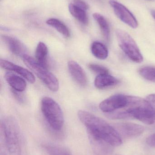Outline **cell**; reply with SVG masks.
<instances>
[{
    "label": "cell",
    "mask_w": 155,
    "mask_h": 155,
    "mask_svg": "<svg viewBox=\"0 0 155 155\" xmlns=\"http://www.w3.org/2000/svg\"><path fill=\"white\" fill-rule=\"evenodd\" d=\"M5 78L9 85L15 91L23 92L26 88V83L25 80L16 74L7 72L5 75Z\"/></svg>",
    "instance_id": "obj_15"
},
{
    "label": "cell",
    "mask_w": 155,
    "mask_h": 155,
    "mask_svg": "<svg viewBox=\"0 0 155 155\" xmlns=\"http://www.w3.org/2000/svg\"><path fill=\"white\" fill-rule=\"evenodd\" d=\"M115 128L120 136L124 138H131L137 137L142 134L144 131L143 127L137 124L131 123H120L115 124Z\"/></svg>",
    "instance_id": "obj_9"
},
{
    "label": "cell",
    "mask_w": 155,
    "mask_h": 155,
    "mask_svg": "<svg viewBox=\"0 0 155 155\" xmlns=\"http://www.w3.org/2000/svg\"><path fill=\"white\" fill-rule=\"evenodd\" d=\"M78 116L87 128L88 134L105 140L113 147L123 143L122 137L115 128L103 119L83 110L78 112Z\"/></svg>",
    "instance_id": "obj_2"
},
{
    "label": "cell",
    "mask_w": 155,
    "mask_h": 155,
    "mask_svg": "<svg viewBox=\"0 0 155 155\" xmlns=\"http://www.w3.org/2000/svg\"><path fill=\"white\" fill-rule=\"evenodd\" d=\"M0 65L1 67L5 70L16 73L26 79L31 84H33L35 82V79L34 75L28 70L23 67L14 64L9 61L2 59L0 60Z\"/></svg>",
    "instance_id": "obj_11"
},
{
    "label": "cell",
    "mask_w": 155,
    "mask_h": 155,
    "mask_svg": "<svg viewBox=\"0 0 155 155\" xmlns=\"http://www.w3.org/2000/svg\"><path fill=\"white\" fill-rule=\"evenodd\" d=\"M120 81L109 74L98 75L95 79L94 84L98 89H103L116 85Z\"/></svg>",
    "instance_id": "obj_14"
},
{
    "label": "cell",
    "mask_w": 155,
    "mask_h": 155,
    "mask_svg": "<svg viewBox=\"0 0 155 155\" xmlns=\"http://www.w3.org/2000/svg\"><path fill=\"white\" fill-rule=\"evenodd\" d=\"M44 147L49 155H72L68 148L62 146L48 144Z\"/></svg>",
    "instance_id": "obj_21"
},
{
    "label": "cell",
    "mask_w": 155,
    "mask_h": 155,
    "mask_svg": "<svg viewBox=\"0 0 155 155\" xmlns=\"http://www.w3.org/2000/svg\"><path fill=\"white\" fill-rule=\"evenodd\" d=\"M89 69L96 73L100 74H109V70L104 66L96 64H90L88 65Z\"/></svg>",
    "instance_id": "obj_23"
},
{
    "label": "cell",
    "mask_w": 155,
    "mask_h": 155,
    "mask_svg": "<svg viewBox=\"0 0 155 155\" xmlns=\"http://www.w3.org/2000/svg\"><path fill=\"white\" fill-rule=\"evenodd\" d=\"M91 51L94 56L100 60H105L108 57V49L103 44L100 42H94L92 44Z\"/></svg>",
    "instance_id": "obj_17"
},
{
    "label": "cell",
    "mask_w": 155,
    "mask_h": 155,
    "mask_svg": "<svg viewBox=\"0 0 155 155\" xmlns=\"http://www.w3.org/2000/svg\"><path fill=\"white\" fill-rule=\"evenodd\" d=\"M116 16L125 23L133 28H137L138 22L133 15L126 7L114 0L109 2Z\"/></svg>",
    "instance_id": "obj_8"
},
{
    "label": "cell",
    "mask_w": 155,
    "mask_h": 155,
    "mask_svg": "<svg viewBox=\"0 0 155 155\" xmlns=\"http://www.w3.org/2000/svg\"><path fill=\"white\" fill-rule=\"evenodd\" d=\"M146 99L150 104L155 112V94L149 95L147 96Z\"/></svg>",
    "instance_id": "obj_27"
},
{
    "label": "cell",
    "mask_w": 155,
    "mask_h": 155,
    "mask_svg": "<svg viewBox=\"0 0 155 155\" xmlns=\"http://www.w3.org/2000/svg\"><path fill=\"white\" fill-rule=\"evenodd\" d=\"M119 46L126 56L133 61L140 63L143 58L135 41L130 35L123 30L117 29L116 31Z\"/></svg>",
    "instance_id": "obj_6"
},
{
    "label": "cell",
    "mask_w": 155,
    "mask_h": 155,
    "mask_svg": "<svg viewBox=\"0 0 155 155\" xmlns=\"http://www.w3.org/2000/svg\"><path fill=\"white\" fill-rule=\"evenodd\" d=\"M22 59L25 64L36 74L50 90L53 92L58 91L59 81L47 68L42 66L28 54L24 56Z\"/></svg>",
    "instance_id": "obj_5"
},
{
    "label": "cell",
    "mask_w": 155,
    "mask_h": 155,
    "mask_svg": "<svg viewBox=\"0 0 155 155\" xmlns=\"http://www.w3.org/2000/svg\"><path fill=\"white\" fill-rule=\"evenodd\" d=\"M91 146L94 155H112L113 147L105 140L88 134Z\"/></svg>",
    "instance_id": "obj_10"
},
{
    "label": "cell",
    "mask_w": 155,
    "mask_h": 155,
    "mask_svg": "<svg viewBox=\"0 0 155 155\" xmlns=\"http://www.w3.org/2000/svg\"><path fill=\"white\" fill-rule=\"evenodd\" d=\"M12 91L14 97L16 98V100L21 103H23L25 100L24 97L22 95L20 94L21 92H17L14 90H12Z\"/></svg>",
    "instance_id": "obj_28"
},
{
    "label": "cell",
    "mask_w": 155,
    "mask_h": 155,
    "mask_svg": "<svg viewBox=\"0 0 155 155\" xmlns=\"http://www.w3.org/2000/svg\"><path fill=\"white\" fill-rule=\"evenodd\" d=\"M69 72L74 80L82 86L86 85L87 78L86 74L82 67L74 61H69L68 63Z\"/></svg>",
    "instance_id": "obj_13"
},
{
    "label": "cell",
    "mask_w": 155,
    "mask_h": 155,
    "mask_svg": "<svg viewBox=\"0 0 155 155\" xmlns=\"http://www.w3.org/2000/svg\"><path fill=\"white\" fill-rule=\"evenodd\" d=\"M2 38L10 51L15 55L22 58L27 54L26 47L18 39L8 35H3Z\"/></svg>",
    "instance_id": "obj_12"
},
{
    "label": "cell",
    "mask_w": 155,
    "mask_h": 155,
    "mask_svg": "<svg viewBox=\"0 0 155 155\" xmlns=\"http://www.w3.org/2000/svg\"><path fill=\"white\" fill-rule=\"evenodd\" d=\"M48 48L46 45L42 42H39L35 50V59L38 63L47 69L48 68Z\"/></svg>",
    "instance_id": "obj_16"
},
{
    "label": "cell",
    "mask_w": 155,
    "mask_h": 155,
    "mask_svg": "<svg viewBox=\"0 0 155 155\" xmlns=\"http://www.w3.org/2000/svg\"><path fill=\"white\" fill-rule=\"evenodd\" d=\"M151 14H152V16L155 19V10H152Z\"/></svg>",
    "instance_id": "obj_29"
},
{
    "label": "cell",
    "mask_w": 155,
    "mask_h": 155,
    "mask_svg": "<svg viewBox=\"0 0 155 155\" xmlns=\"http://www.w3.org/2000/svg\"><path fill=\"white\" fill-rule=\"evenodd\" d=\"M140 75L145 79L155 82V67L145 66L140 68L139 71Z\"/></svg>",
    "instance_id": "obj_22"
},
{
    "label": "cell",
    "mask_w": 155,
    "mask_h": 155,
    "mask_svg": "<svg viewBox=\"0 0 155 155\" xmlns=\"http://www.w3.org/2000/svg\"><path fill=\"white\" fill-rule=\"evenodd\" d=\"M68 8L71 14L79 21L85 25L88 23V20L86 11L78 7L73 3L69 5Z\"/></svg>",
    "instance_id": "obj_19"
},
{
    "label": "cell",
    "mask_w": 155,
    "mask_h": 155,
    "mask_svg": "<svg viewBox=\"0 0 155 155\" xmlns=\"http://www.w3.org/2000/svg\"><path fill=\"white\" fill-rule=\"evenodd\" d=\"M46 24L53 27L59 33L66 38L70 36V32L67 26L60 20L55 18L48 19L46 21Z\"/></svg>",
    "instance_id": "obj_20"
},
{
    "label": "cell",
    "mask_w": 155,
    "mask_h": 155,
    "mask_svg": "<svg viewBox=\"0 0 155 155\" xmlns=\"http://www.w3.org/2000/svg\"><path fill=\"white\" fill-rule=\"evenodd\" d=\"M41 108L50 126L55 131L61 130L63 126L64 118L59 105L52 98L45 97L41 101Z\"/></svg>",
    "instance_id": "obj_4"
},
{
    "label": "cell",
    "mask_w": 155,
    "mask_h": 155,
    "mask_svg": "<svg viewBox=\"0 0 155 155\" xmlns=\"http://www.w3.org/2000/svg\"><path fill=\"white\" fill-rule=\"evenodd\" d=\"M73 4L85 11H86L88 8V5L82 0H74Z\"/></svg>",
    "instance_id": "obj_25"
},
{
    "label": "cell",
    "mask_w": 155,
    "mask_h": 155,
    "mask_svg": "<svg viewBox=\"0 0 155 155\" xmlns=\"http://www.w3.org/2000/svg\"><path fill=\"white\" fill-rule=\"evenodd\" d=\"M146 143L149 146L155 148V134L151 135L147 138Z\"/></svg>",
    "instance_id": "obj_26"
},
{
    "label": "cell",
    "mask_w": 155,
    "mask_h": 155,
    "mask_svg": "<svg viewBox=\"0 0 155 155\" xmlns=\"http://www.w3.org/2000/svg\"><path fill=\"white\" fill-rule=\"evenodd\" d=\"M94 19L96 21L100 26L103 37L107 41H110V30L109 25L105 18L100 14L95 13L93 15Z\"/></svg>",
    "instance_id": "obj_18"
},
{
    "label": "cell",
    "mask_w": 155,
    "mask_h": 155,
    "mask_svg": "<svg viewBox=\"0 0 155 155\" xmlns=\"http://www.w3.org/2000/svg\"><path fill=\"white\" fill-rule=\"evenodd\" d=\"M1 147H0V155H6L7 147L5 143L4 136L2 133L1 132Z\"/></svg>",
    "instance_id": "obj_24"
},
{
    "label": "cell",
    "mask_w": 155,
    "mask_h": 155,
    "mask_svg": "<svg viewBox=\"0 0 155 155\" xmlns=\"http://www.w3.org/2000/svg\"><path fill=\"white\" fill-rule=\"evenodd\" d=\"M1 132L4 136L10 155H22L20 131L14 118L7 117L1 121Z\"/></svg>",
    "instance_id": "obj_3"
},
{
    "label": "cell",
    "mask_w": 155,
    "mask_h": 155,
    "mask_svg": "<svg viewBox=\"0 0 155 155\" xmlns=\"http://www.w3.org/2000/svg\"><path fill=\"white\" fill-rule=\"evenodd\" d=\"M106 116L112 119H136L147 125L155 124V112L146 99L129 96V100L123 108Z\"/></svg>",
    "instance_id": "obj_1"
},
{
    "label": "cell",
    "mask_w": 155,
    "mask_h": 155,
    "mask_svg": "<svg viewBox=\"0 0 155 155\" xmlns=\"http://www.w3.org/2000/svg\"><path fill=\"white\" fill-rule=\"evenodd\" d=\"M129 100V95L117 94L103 100L100 103L99 108L105 114H109L123 108Z\"/></svg>",
    "instance_id": "obj_7"
}]
</instances>
